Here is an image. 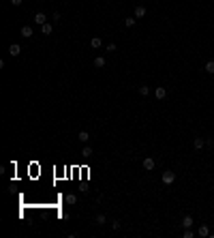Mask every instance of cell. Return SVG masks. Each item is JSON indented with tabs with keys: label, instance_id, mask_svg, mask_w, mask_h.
I'll return each mask as SVG.
<instances>
[{
	"label": "cell",
	"instance_id": "3957f363",
	"mask_svg": "<svg viewBox=\"0 0 214 238\" xmlns=\"http://www.w3.org/2000/svg\"><path fill=\"white\" fill-rule=\"evenodd\" d=\"M154 159H152V157H148V159H143V169H148V172H152V169H154Z\"/></svg>",
	"mask_w": 214,
	"mask_h": 238
},
{
	"label": "cell",
	"instance_id": "cb8c5ba5",
	"mask_svg": "<svg viewBox=\"0 0 214 238\" xmlns=\"http://www.w3.org/2000/svg\"><path fill=\"white\" fill-rule=\"evenodd\" d=\"M22 2H24V0H11V4H13V7H19Z\"/></svg>",
	"mask_w": 214,
	"mask_h": 238
},
{
	"label": "cell",
	"instance_id": "8fae6325",
	"mask_svg": "<svg viewBox=\"0 0 214 238\" xmlns=\"http://www.w3.org/2000/svg\"><path fill=\"white\" fill-rule=\"evenodd\" d=\"M143 15H146V7H142V4H139V7L135 9V17L139 19V17H143Z\"/></svg>",
	"mask_w": 214,
	"mask_h": 238
},
{
	"label": "cell",
	"instance_id": "30bf717a",
	"mask_svg": "<svg viewBox=\"0 0 214 238\" xmlns=\"http://www.w3.org/2000/svg\"><path fill=\"white\" fill-rule=\"evenodd\" d=\"M193 223H195V221H193V217H190V214L182 217V225H184V227H193Z\"/></svg>",
	"mask_w": 214,
	"mask_h": 238
},
{
	"label": "cell",
	"instance_id": "5bb4252c",
	"mask_svg": "<svg viewBox=\"0 0 214 238\" xmlns=\"http://www.w3.org/2000/svg\"><path fill=\"white\" fill-rule=\"evenodd\" d=\"M90 45H92V47H101V45H103V41H101V36H94V39H92V41H90Z\"/></svg>",
	"mask_w": 214,
	"mask_h": 238
},
{
	"label": "cell",
	"instance_id": "9a60e30c",
	"mask_svg": "<svg viewBox=\"0 0 214 238\" xmlns=\"http://www.w3.org/2000/svg\"><path fill=\"white\" fill-rule=\"evenodd\" d=\"M135 22H137V17H126V19H124V26H126V28H133Z\"/></svg>",
	"mask_w": 214,
	"mask_h": 238
},
{
	"label": "cell",
	"instance_id": "d6986e66",
	"mask_svg": "<svg viewBox=\"0 0 214 238\" xmlns=\"http://www.w3.org/2000/svg\"><path fill=\"white\" fill-rule=\"evenodd\" d=\"M96 223L103 225V223H105V214H96Z\"/></svg>",
	"mask_w": 214,
	"mask_h": 238
},
{
	"label": "cell",
	"instance_id": "44dd1931",
	"mask_svg": "<svg viewBox=\"0 0 214 238\" xmlns=\"http://www.w3.org/2000/svg\"><path fill=\"white\" fill-rule=\"evenodd\" d=\"M107 52H116V43H109L107 45Z\"/></svg>",
	"mask_w": 214,
	"mask_h": 238
},
{
	"label": "cell",
	"instance_id": "ba28073f",
	"mask_svg": "<svg viewBox=\"0 0 214 238\" xmlns=\"http://www.w3.org/2000/svg\"><path fill=\"white\" fill-rule=\"evenodd\" d=\"M51 30H54V26L49 24V22H45V24L41 26V32H43V35H51Z\"/></svg>",
	"mask_w": 214,
	"mask_h": 238
},
{
	"label": "cell",
	"instance_id": "6da1fadb",
	"mask_svg": "<svg viewBox=\"0 0 214 238\" xmlns=\"http://www.w3.org/2000/svg\"><path fill=\"white\" fill-rule=\"evenodd\" d=\"M161 180L165 182L167 187H169V185H174V182H176V172H169V169H167V172H163Z\"/></svg>",
	"mask_w": 214,
	"mask_h": 238
},
{
	"label": "cell",
	"instance_id": "5b68a950",
	"mask_svg": "<svg viewBox=\"0 0 214 238\" xmlns=\"http://www.w3.org/2000/svg\"><path fill=\"white\" fill-rule=\"evenodd\" d=\"M35 22H36L39 26H43L45 22H47V15H45V13H41V11H39V13L35 15Z\"/></svg>",
	"mask_w": 214,
	"mask_h": 238
},
{
	"label": "cell",
	"instance_id": "277c9868",
	"mask_svg": "<svg viewBox=\"0 0 214 238\" xmlns=\"http://www.w3.org/2000/svg\"><path fill=\"white\" fill-rule=\"evenodd\" d=\"M154 97H156V99H158V101H163V99H165V97H167V90H165V88H163V86H158V88H156V90H154Z\"/></svg>",
	"mask_w": 214,
	"mask_h": 238
},
{
	"label": "cell",
	"instance_id": "9c48e42d",
	"mask_svg": "<svg viewBox=\"0 0 214 238\" xmlns=\"http://www.w3.org/2000/svg\"><path fill=\"white\" fill-rule=\"evenodd\" d=\"M105 64H107V62H105L103 56H96V58H94V67H96V69H103Z\"/></svg>",
	"mask_w": 214,
	"mask_h": 238
},
{
	"label": "cell",
	"instance_id": "2e32d148",
	"mask_svg": "<svg viewBox=\"0 0 214 238\" xmlns=\"http://www.w3.org/2000/svg\"><path fill=\"white\" fill-rule=\"evenodd\" d=\"M90 140V133L88 131H79V142H88Z\"/></svg>",
	"mask_w": 214,
	"mask_h": 238
},
{
	"label": "cell",
	"instance_id": "ac0fdd59",
	"mask_svg": "<svg viewBox=\"0 0 214 238\" xmlns=\"http://www.w3.org/2000/svg\"><path fill=\"white\" fill-rule=\"evenodd\" d=\"M82 155L83 157H92V148H90V146H86V148L82 150Z\"/></svg>",
	"mask_w": 214,
	"mask_h": 238
},
{
	"label": "cell",
	"instance_id": "8992f818",
	"mask_svg": "<svg viewBox=\"0 0 214 238\" xmlns=\"http://www.w3.org/2000/svg\"><path fill=\"white\" fill-rule=\"evenodd\" d=\"M19 32H22V36H24V39H30V36H32V26H22V30H19Z\"/></svg>",
	"mask_w": 214,
	"mask_h": 238
},
{
	"label": "cell",
	"instance_id": "52a82bcc",
	"mask_svg": "<svg viewBox=\"0 0 214 238\" xmlns=\"http://www.w3.org/2000/svg\"><path fill=\"white\" fill-rule=\"evenodd\" d=\"M193 146H195V150H201L203 146H206V140L203 137H195L193 140Z\"/></svg>",
	"mask_w": 214,
	"mask_h": 238
},
{
	"label": "cell",
	"instance_id": "7a4b0ae2",
	"mask_svg": "<svg viewBox=\"0 0 214 238\" xmlns=\"http://www.w3.org/2000/svg\"><path fill=\"white\" fill-rule=\"evenodd\" d=\"M9 54H11V56H19V54H22L19 43H11V45H9Z\"/></svg>",
	"mask_w": 214,
	"mask_h": 238
},
{
	"label": "cell",
	"instance_id": "ffe728a7",
	"mask_svg": "<svg viewBox=\"0 0 214 238\" xmlns=\"http://www.w3.org/2000/svg\"><path fill=\"white\" fill-rule=\"evenodd\" d=\"M77 202V197L75 195H67V204H75Z\"/></svg>",
	"mask_w": 214,
	"mask_h": 238
},
{
	"label": "cell",
	"instance_id": "e0dca14e",
	"mask_svg": "<svg viewBox=\"0 0 214 238\" xmlns=\"http://www.w3.org/2000/svg\"><path fill=\"white\" fill-rule=\"evenodd\" d=\"M139 95L148 97V95H150V88H148V86H139Z\"/></svg>",
	"mask_w": 214,
	"mask_h": 238
},
{
	"label": "cell",
	"instance_id": "4fadbf2b",
	"mask_svg": "<svg viewBox=\"0 0 214 238\" xmlns=\"http://www.w3.org/2000/svg\"><path fill=\"white\" fill-rule=\"evenodd\" d=\"M201 238H206V236H210V230H208V225H201L199 227V232H197Z\"/></svg>",
	"mask_w": 214,
	"mask_h": 238
},
{
	"label": "cell",
	"instance_id": "603a6c76",
	"mask_svg": "<svg viewBox=\"0 0 214 238\" xmlns=\"http://www.w3.org/2000/svg\"><path fill=\"white\" fill-rule=\"evenodd\" d=\"M184 238H193V232H190L189 227H186V232H184Z\"/></svg>",
	"mask_w": 214,
	"mask_h": 238
},
{
	"label": "cell",
	"instance_id": "7402d4cb",
	"mask_svg": "<svg viewBox=\"0 0 214 238\" xmlns=\"http://www.w3.org/2000/svg\"><path fill=\"white\" fill-rule=\"evenodd\" d=\"M51 19H54V22H60V13L56 11V13H54V15H51Z\"/></svg>",
	"mask_w": 214,
	"mask_h": 238
},
{
	"label": "cell",
	"instance_id": "7c38bea8",
	"mask_svg": "<svg viewBox=\"0 0 214 238\" xmlns=\"http://www.w3.org/2000/svg\"><path fill=\"white\" fill-rule=\"evenodd\" d=\"M203 69H206V73H210V75H212V73H214V60H208Z\"/></svg>",
	"mask_w": 214,
	"mask_h": 238
}]
</instances>
